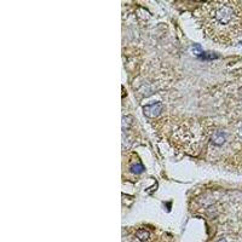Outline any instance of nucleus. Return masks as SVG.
I'll return each instance as SVG.
<instances>
[{
  "label": "nucleus",
  "instance_id": "2",
  "mask_svg": "<svg viewBox=\"0 0 242 242\" xmlns=\"http://www.w3.org/2000/svg\"><path fill=\"white\" fill-rule=\"evenodd\" d=\"M213 142L217 144V145H222L224 142H225V136H224V133H218L217 136H214Z\"/></svg>",
  "mask_w": 242,
  "mask_h": 242
},
{
  "label": "nucleus",
  "instance_id": "4",
  "mask_svg": "<svg viewBox=\"0 0 242 242\" xmlns=\"http://www.w3.org/2000/svg\"><path fill=\"white\" fill-rule=\"evenodd\" d=\"M218 242H228V241H226L225 239H220V240H219V241H218Z\"/></svg>",
  "mask_w": 242,
  "mask_h": 242
},
{
  "label": "nucleus",
  "instance_id": "1",
  "mask_svg": "<svg viewBox=\"0 0 242 242\" xmlns=\"http://www.w3.org/2000/svg\"><path fill=\"white\" fill-rule=\"evenodd\" d=\"M196 16L205 35L217 44L230 45L242 37V1L205 3Z\"/></svg>",
  "mask_w": 242,
  "mask_h": 242
},
{
  "label": "nucleus",
  "instance_id": "3",
  "mask_svg": "<svg viewBox=\"0 0 242 242\" xmlns=\"http://www.w3.org/2000/svg\"><path fill=\"white\" fill-rule=\"evenodd\" d=\"M137 237L140 239L142 241H147V240L149 239V233H148L147 230H139V231L137 233Z\"/></svg>",
  "mask_w": 242,
  "mask_h": 242
}]
</instances>
